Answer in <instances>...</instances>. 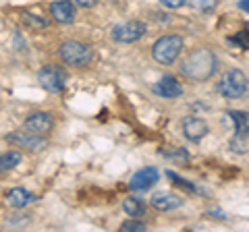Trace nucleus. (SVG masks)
Listing matches in <instances>:
<instances>
[{
  "label": "nucleus",
  "instance_id": "obj_1",
  "mask_svg": "<svg viewBox=\"0 0 249 232\" xmlns=\"http://www.w3.org/2000/svg\"><path fill=\"white\" fill-rule=\"evenodd\" d=\"M216 66L218 60L214 52H210L208 48H199L185 58V63L181 65V73L191 81H208L216 73Z\"/></svg>",
  "mask_w": 249,
  "mask_h": 232
},
{
  "label": "nucleus",
  "instance_id": "obj_2",
  "mask_svg": "<svg viewBox=\"0 0 249 232\" xmlns=\"http://www.w3.org/2000/svg\"><path fill=\"white\" fill-rule=\"evenodd\" d=\"M218 94L229 98V99H239V98H245L249 94V81L245 73L237 71V68H232V71L224 73V77L216 85Z\"/></svg>",
  "mask_w": 249,
  "mask_h": 232
},
{
  "label": "nucleus",
  "instance_id": "obj_3",
  "mask_svg": "<svg viewBox=\"0 0 249 232\" xmlns=\"http://www.w3.org/2000/svg\"><path fill=\"white\" fill-rule=\"evenodd\" d=\"M183 52L181 35H164L152 46V58L158 65H173Z\"/></svg>",
  "mask_w": 249,
  "mask_h": 232
},
{
  "label": "nucleus",
  "instance_id": "obj_4",
  "mask_svg": "<svg viewBox=\"0 0 249 232\" xmlns=\"http://www.w3.org/2000/svg\"><path fill=\"white\" fill-rule=\"evenodd\" d=\"M60 58L69 66H88L93 60V50L88 44L71 40L60 46Z\"/></svg>",
  "mask_w": 249,
  "mask_h": 232
},
{
  "label": "nucleus",
  "instance_id": "obj_5",
  "mask_svg": "<svg viewBox=\"0 0 249 232\" xmlns=\"http://www.w3.org/2000/svg\"><path fill=\"white\" fill-rule=\"evenodd\" d=\"M67 79H69L67 73L56 65H48L37 73V81H40L42 87L46 91H50V94H60L67 85Z\"/></svg>",
  "mask_w": 249,
  "mask_h": 232
},
{
  "label": "nucleus",
  "instance_id": "obj_6",
  "mask_svg": "<svg viewBox=\"0 0 249 232\" xmlns=\"http://www.w3.org/2000/svg\"><path fill=\"white\" fill-rule=\"evenodd\" d=\"M145 29H147L145 23L142 21H127V23H121V25H114L110 35L119 44H133L145 35Z\"/></svg>",
  "mask_w": 249,
  "mask_h": 232
},
{
  "label": "nucleus",
  "instance_id": "obj_7",
  "mask_svg": "<svg viewBox=\"0 0 249 232\" xmlns=\"http://www.w3.org/2000/svg\"><path fill=\"white\" fill-rule=\"evenodd\" d=\"M160 179V172H158V168H154V166H145L142 170H137V172L131 176V181H129V189L131 191H147V189H152L156 182H158Z\"/></svg>",
  "mask_w": 249,
  "mask_h": 232
},
{
  "label": "nucleus",
  "instance_id": "obj_8",
  "mask_svg": "<svg viewBox=\"0 0 249 232\" xmlns=\"http://www.w3.org/2000/svg\"><path fill=\"white\" fill-rule=\"evenodd\" d=\"M152 91L158 98L175 99V98H178L183 94V85L178 83L173 75H164V77H160V79L152 85Z\"/></svg>",
  "mask_w": 249,
  "mask_h": 232
},
{
  "label": "nucleus",
  "instance_id": "obj_9",
  "mask_svg": "<svg viewBox=\"0 0 249 232\" xmlns=\"http://www.w3.org/2000/svg\"><path fill=\"white\" fill-rule=\"evenodd\" d=\"M52 125H54V120H52V116L48 112H34L29 116V118L25 120V129H27V133L31 135H46V133H50L52 131Z\"/></svg>",
  "mask_w": 249,
  "mask_h": 232
},
{
  "label": "nucleus",
  "instance_id": "obj_10",
  "mask_svg": "<svg viewBox=\"0 0 249 232\" xmlns=\"http://www.w3.org/2000/svg\"><path fill=\"white\" fill-rule=\"evenodd\" d=\"M208 122L197 118V116H187L183 120V135L189 139V141H199V139H204L208 135Z\"/></svg>",
  "mask_w": 249,
  "mask_h": 232
},
{
  "label": "nucleus",
  "instance_id": "obj_11",
  "mask_svg": "<svg viewBox=\"0 0 249 232\" xmlns=\"http://www.w3.org/2000/svg\"><path fill=\"white\" fill-rule=\"evenodd\" d=\"M150 203H152L154 210H158V212H173L177 207L183 205V199L178 195H175V193L160 191V193H156V195H152Z\"/></svg>",
  "mask_w": 249,
  "mask_h": 232
},
{
  "label": "nucleus",
  "instance_id": "obj_12",
  "mask_svg": "<svg viewBox=\"0 0 249 232\" xmlns=\"http://www.w3.org/2000/svg\"><path fill=\"white\" fill-rule=\"evenodd\" d=\"M50 15L54 17V21L58 23H73L75 21V2L71 0H58V2L50 4Z\"/></svg>",
  "mask_w": 249,
  "mask_h": 232
},
{
  "label": "nucleus",
  "instance_id": "obj_13",
  "mask_svg": "<svg viewBox=\"0 0 249 232\" xmlns=\"http://www.w3.org/2000/svg\"><path fill=\"white\" fill-rule=\"evenodd\" d=\"M6 139H9L11 143H17V145H21V148H29L34 151L44 148L42 137L40 135H31V133H27V131H21V133H11Z\"/></svg>",
  "mask_w": 249,
  "mask_h": 232
},
{
  "label": "nucleus",
  "instance_id": "obj_14",
  "mask_svg": "<svg viewBox=\"0 0 249 232\" xmlns=\"http://www.w3.org/2000/svg\"><path fill=\"white\" fill-rule=\"evenodd\" d=\"M6 201H9V205L21 210V207H25V205H29L31 201H34V195H31L29 191L21 189V187H15V189H11L9 193H6Z\"/></svg>",
  "mask_w": 249,
  "mask_h": 232
},
{
  "label": "nucleus",
  "instance_id": "obj_15",
  "mask_svg": "<svg viewBox=\"0 0 249 232\" xmlns=\"http://www.w3.org/2000/svg\"><path fill=\"white\" fill-rule=\"evenodd\" d=\"M235 131L239 135H249V112H241V110H231L229 112Z\"/></svg>",
  "mask_w": 249,
  "mask_h": 232
},
{
  "label": "nucleus",
  "instance_id": "obj_16",
  "mask_svg": "<svg viewBox=\"0 0 249 232\" xmlns=\"http://www.w3.org/2000/svg\"><path fill=\"white\" fill-rule=\"evenodd\" d=\"M123 210H124V214H129L131 218H142V215L145 214V205H143L142 199L127 197L123 201Z\"/></svg>",
  "mask_w": 249,
  "mask_h": 232
},
{
  "label": "nucleus",
  "instance_id": "obj_17",
  "mask_svg": "<svg viewBox=\"0 0 249 232\" xmlns=\"http://www.w3.org/2000/svg\"><path fill=\"white\" fill-rule=\"evenodd\" d=\"M23 23H25L27 27H31V29L48 27V21H46L44 17H37V15H34V13H25V15H23Z\"/></svg>",
  "mask_w": 249,
  "mask_h": 232
},
{
  "label": "nucleus",
  "instance_id": "obj_18",
  "mask_svg": "<svg viewBox=\"0 0 249 232\" xmlns=\"http://www.w3.org/2000/svg\"><path fill=\"white\" fill-rule=\"evenodd\" d=\"M21 162V153L19 151H9V153H4L2 156V160H0V168L4 170H11V168H15Z\"/></svg>",
  "mask_w": 249,
  "mask_h": 232
},
{
  "label": "nucleus",
  "instance_id": "obj_19",
  "mask_svg": "<svg viewBox=\"0 0 249 232\" xmlns=\"http://www.w3.org/2000/svg\"><path fill=\"white\" fill-rule=\"evenodd\" d=\"M164 153V158L168 160H175V164L178 162V164H185L187 160H189V153H187L183 148H175V149H166V151H162Z\"/></svg>",
  "mask_w": 249,
  "mask_h": 232
},
{
  "label": "nucleus",
  "instance_id": "obj_20",
  "mask_svg": "<svg viewBox=\"0 0 249 232\" xmlns=\"http://www.w3.org/2000/svg\"><path fill=\"white\" fill-rule=\"evenodd\" d=\"M187 2L197 11H214L218 6V0H187Z\"/></svg>",
  "mask_w": 249,
  "mask_h": 232
},
{
  "label": "nucleus",
  "instance_id": "obj_21",
  "mask_svg": "<svg viewBox=\"0 0 249 232\" xmlns=\"http://www.w3.org/2000/svg\"><path fill=\"white\" fill-rule=\"evenodd\" d=\"M123 230H129V232H142L145 230L143 226V222H139V220H129V222H123Z\"/></svg>",
  "mask_w": 249,
  "mask_h": 232
},
{
  "label": "nucleus",
  "instance_id": "obj_22",
  "mask_svg": "<svg viewBox=\"0 0 249 232\" xmlns=\"http://www.w3.org/2000/svg\"><path fill=\"white\" fill-rule=\"evenodd\" d=\"M168 179H173V182L181 184V187H185L187 191H196V187H193L191 182H185V179H181V176H178V174H175L173 170H168Z\"/></svg>",
  "mask_w": 249,
  "mask_h": 232
},
{
  "label": "nucleus",
  "instance_id": "obj_23",
  "mask_svg": "<svg viewBox=\"0 0 249 232\" xmlns=\"http://www.w3.org/2000/svg\"><path fill=\"white\" fill-rule=\"evenodd\" d=\"M166 9H181V6L187 2V0H160Z\"/></svg>",
  "mask_w": 249,
  "mask_h": 232
},
{
  "label": "nucleus",
  "instance_id": "obj_24",
  "mask_svg": "<svg viewBox=\"0 0 249 232\" xmlns=\"http://www.w3.org/2000/svg\"><path fill=\"white\" fill-rule=\"evenodd\" d=\"M71 2H75L77 6H83V9H91V6L98 4V0H71Z\"/></svg>",
  "mask_w": 249,
  "mask_h": 232
},
{
  "label": "nucleus",
  "instance_id": "obj_25",
  "mask_svg": "<svg viewBox=\"0 0 249 232\" xmlns=\"http://www.w3.org/2000/svg\"><path fill=\"white\" fill-rule=\"evenodd\" d=\"M208 214H212L214 218H220V220H224V218H227V214H224V212H220V210H218V207H210V210H208Z\"/></svg>",
  "mask_w": 249,
  "mask_h": 232
},
{
  "label": "nucleus",
  "instance_id": "obj_26",
  "mask_svg": "<svg viewBox=\"0 0 249 232\" xmlns=\"http://www.w3.org/2000/svg\"><path fill=\"white\" fill-rule=\"evenodd\" d=\"M239 9L249 15V0H239Z\"/></svg>",
  "mask_w": 249,
  "mask_h": 232
}]
</instances>
